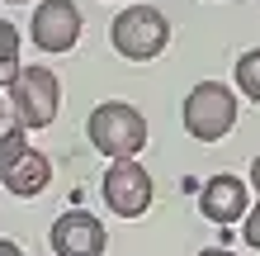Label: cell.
Masks as SVG:
<instances>
[{"label":"cell","mask_w":260,"mask_h":256,"mask_svg":"<svg viewBox=\"0 0 260 256\" xmlns=\"http://www.w3.org/2000/svg\"><path fill=\"white\" fill-rule=\"evenodd\" d=\"M251 185H255V190H260V157H255V161H251Z\"/></svg>","instance_id":"16"},{"label":"cell","mask_w":260,"mask_h":256,"mask_svg":"<svg viewBox=\"0 0 260 256\" xmlns=\"http://www.w3.org/2000/svg\"><path fill=\"white\" fill-rule=\"evenodd\" d=\"M199 256H237V251H227V247H208V251H199Z\"/></svg>","instance_id":"15"},{"label":"cell","mask_w":260,"mask_h":256,"mask_svg":"<svg viewBox=\"0 0 260 256\" xmlns=\"http://www.w3.org/2000/svg\"><path fill=\"white\" fill-rule=\"evenodd\" d=\"M246 209H251V194H246V180L237 176H213L199 194V214L208 223H237L246 218Z\"/></svg>","instance_id":"8"},{"label":"cell","mask_w":260,"mask_h":256,"mask_svg":"<svg viewBox=\"0 0 260 256\" xmlns=\"http://www.w3.org/2000/svg\"><path fill=\"white\" fill-rule=\"evenodd\" d=\"M237 86H241V95H246V100L260 104V48H251V52L237 57Z\"/></svg>","instance_id":"12"},{"label":"cell","mask_w":260,"mask_h":256,"mask_svg":"<svg viewBox=\"0 0 260 256\" xmlns=\"http://www.w3.org/2000/svg\"><path fill=\"white\" fill-rule=\"evenodd\" d=\"M241 237H246V242H251V247L260 251V200H255V204L246 209V218H241Z\"/></svg>","instance_id":"13"},{"label":"cell","mask_w":260,"mask_h":256,"mask_svg":"<svg viewBox=\"0 0 260 256\" xmlns=\"http://www.w3.org/2000/svg\"><path fill=\"white\" fill-rule=\"evenodd\" d=\"M180 119H185V133H189V138L218 143V138H227L232 124H237V95H232L222 81H199L189 95H185Z\"/></svg>","instance_id":"3"},{"label":"cell","mask_w":260,"mask_h":256,"mask_svg":"<svg viewBox=\"0 0 260 256\" xmlns=\"http://www.w3.org/2000/svg\"><path fill=\"white\" fill-rule=\"evenodd\" d=\"M10 5H28V0H10Z\"/></svg>","instance_id":"17"},{"label":"cell","mask_w":260,"mask_h":256,"mask_svg":"<svg viewBox=\"0 0 260 256\" xmlns=\"http://www.w3.org/2000/svg\"><path fill=\"white\" fill-rule=\"evenodd\" d=\"M109 38H114V48L123 52L128 62H151V57H161L166 43H171V24H166V14L156 5H128V10H118Z\"/></svg>","instance_id":"4"},{"label":"cell","mask_w":260,"mask_h":256,"mask_svg":"<svg viewBox=\"0 0 260 256\" xmlns=\"http://www.w3.org/2000/svg\"><path fill=\"white\" fill-rule=\"evenodd\" d=\"M104 204L114 209L118 218H137L151 209V176L142 161L118 157L109 171H104Z\"/></svg>","instance_id":"5"},{"label":"cell","mask_w":260,"mask_h":256,"mask_svg":"<svg viewBox=\"0 0 260 256\" xmlns=\"http://www.w3.org/2000/svg\"><path fill=\"white\" fill-rule=\"evenodd\" d=\"M19 76V29L10 19H0V90Z\"/></svg>","instance_id":"10"},{"label":"cell","mask_w":260,"mask_h":256,"mask_svg":"<svg viewBox=\"0 0 260 256\" xmlns=\"http://www.w3.org/2000/svg\"><path fill=\"white\" fill-rule=\"evenodd\" d=\"M24 147H28V143H24V128H19V119H14L10 109H0V171H5L10 161L24 152Z\"/></svg>","instance_id":"11"},{"label":"cell","mask_w":260,"mask_h":256,"mask_svg":"<svg viewBox=\"0 0 260 256\" xmlns=\"http://www.w3.org/2000/svg\"><path fill=\"white\" fill-rule=\"evenodd\" d=\"M85 133H90V143L100 147L104 157H137L142 152V143H147V119L133 109V104L123 100H104L90 109L85 119Z\"/></svg>","instance_id":"1"},{"label":"cell","mask_w":260,"mask_h":256,"mask_svg":"<svg viewBox=\"0 0 260 256\" xmlns=\"http://www.w3.org/2000/svg\"><path fill=\"white\" fill-rule=\"evenodd\" d=\"M0 256H24V251L14 247V242H5V237H0Z\"/></svg>","instance_id":"14"},{"label":"cell","mask_w":260,"mask_h":256,"mask_svg":"<svg viewBox=\"0 0 260 256\" xmlns=\"http://www.w3.org/2000/svg\"><path fill=\"white\" fill-rule=\"evenodd\" d=\"M0 180H5V190H10V194H19V200H34V194L48 190V180H52V161L43 157L38 147H24V152L14 157L5 171H0Z\"/></svg>","instance_id":"9"},{"label":"cell","mask_w":260,"mask_h":256,"mask_svg":"<svg viewBox=\"0 0 260 256\" xmlns=\"http://www.w3.org/2000/svg\"><path fill=\"white\" fill-rule=\"evenodd\" d=\"M28 38L43 52H71L76 38H81V10H76V0H43L34 10Z\"/></svg>","instance_id":"6"},{"label":"cell","mask_w":260,"mask_h":256,"mask_svg":"<svg viewBox=\"0 0 260 256\" xmlns=\"http://www.w3.org/2000/svg\"><path fill=\"white\" fill-rule=\"evenodd\" d=\"M10 114L19 119V128H48L57 109H62V81L52 76L48 67H19V76L10 86Z\"/></svg>","instance_id":"2"},{"label":"cell","mask_w":260,"mask_h":256,"mask_svg":"<svg viewBox=\"0 0 260 256\" xmlns=\"http://www.w3.org/2000/svg\"><path fill=\"white\" fill-rule=\"evenodd\" d=\"M48 242H52L57 256H104V247H109V228H104L95 214H85V209H71V214H62V218L52 223Z\"/></svg>","instance_id":"7"}]
</instances>
